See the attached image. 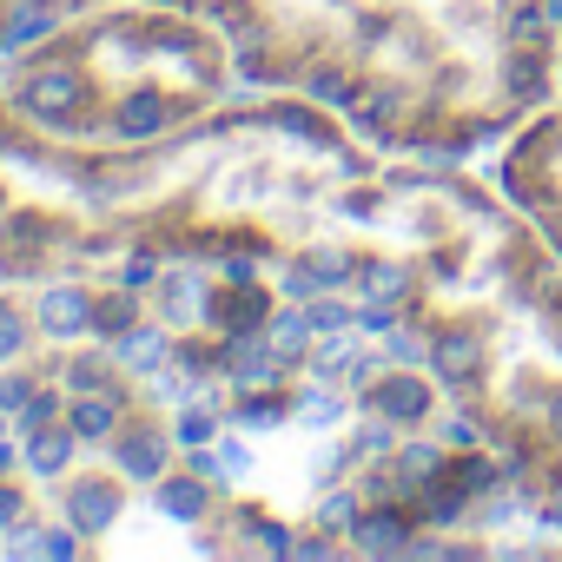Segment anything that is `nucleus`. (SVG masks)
<instances>
[{
    "mask_svg": "<svg viewBox=\"0 0 562 562\" xmlns=\"http://www.w3.org/2000/svg\"><path fill=\"white\" fill-rule=\"evenodd\" d=\"M74 443H80V430H74V424H41V430H27V470L60 476V470H67V457H74Z\"/></svg>",
    "mask_w": 562,
    "mask_h": 562,
    "instance_id": "nucleus-1",
    "label": "nucleus"
},
{
    "mask_svg": "<svg viewBox=\"0 0 562 562\" xmlns=\"http://www.w3.org/2000/svg\"><path fill=\"white\" fill-rule=\"evenodd\" d=\"M41 325H47L54 338H74L80 325H93V299H87V292H74V285H60V292H47V299H41Z\"/></svg>",
    "mask_w": 562,
    "mask_h": 562,
    "instance_id": "nucleus-2",
    "label": "nucleus"
},
{
    "mask_svg": "<svg viewBox=\"0 0 562 562\" xmlns=\"http://www.w3.org/2000/svg\"><path fill=\"white\" fill-rule=\"evenodd\" d=\"M120 470H126L133 483H159V470H166V437H159V430H133V437L120 443Z\"/></svg>",
    "mask_w": 562,
    "mask_h": 562,
    "instance_id": "nucleus-3",
    "label": "nucleus"
},
{
    "mask_svg": "<svg viewBox=\"0 0 562 562\" xmlns=\"http://www.w3.org/2000/svg\"><path fill=\"white\" fill-rule=\"evenodd\" d=\"M67 509H74V522H80V529H113V516H120V490H106V483L80 476Z\"/></svg>",
    "mask_w": 562,
    "mask_h": 562,
    "instance_id": "nucleus-4",
    "label": "nucleus"
},
{
    "mask_svg": "<svg viewBox=\"0 0 562 562\" xmlns=\"http://www.w3.org/2000/svg\"><path fill=\"white\" fill-rule=\"evenodd\" d=\"M74 100H80V80H74V74H41V80L27 87V113H34V120H67Z\"/></svg>",
    "mask_w": 562,
    "mask_h": 562,
    "instance_id": "nucleus-5",
    "label": "nucleus"
},
{
    "mask_svg": "<svg viewBox=\"0 0 562 562\" xmlns=\"http://www.w3.org/2000/svg\"><path fill=\"white\" fill-rule=\"evenodd\" d=\"M278 345H265V338H245V345H232V384L238 391H258V384H271L278 378V358H271Z\"/></svg>",
    "mask_w": 562,
    "mask_h": 562,
    "instance_id": "nucleus-6",
    "label": "nucleus"
},
{
    "mask_svg": "<svg viewBox=\"0 0 562 562\" xmlns=\"http://www.w3.org/2000/svg\"><path fill=\"white\" fill-rule=\"evenodd\" d=\"M378 411H384V417H404V424H417V417L430 411V391H424L417 378H391V384L378 391Z\"/></svg>",
    "mask_w": 562,
    "mask_h": 562,
    "instance_id": "nucleus-7",
    "label": "nucleus"
},
{
    "mask_svg": "<svg viewBox=\"0 0 562 562\" xmlns=\"http://www.w3.org/2000/svg\"><path fill=\"white\" fill-rule=\"evenodd\" d=\"M113 424H120V404H113L106 391H80V404H74V430H80V437H113Z\"/></svg>",
    "mask_w": 562,
    "mask_h": 562,
    "instance_id": "nucleus-8",
    "label": "nucleus"
},
{
    "mask_svg": "<svg viewBox=\"0 0 562 562\" xmlns=\"http://www.w3.org/2000/svg\"><path fill=\"white\" fill-rule=\"evenodd\" d=\"M159 126H166V100H159V93H139V100H126V106H120V133L153 139Z\"/></svg>",
    "mask_w": 562,
    "mask_h": 562,
    "instance_id": "nucleus-9",
    "label": "nucleus"
},
{
    "mask_svg": "<svg viewBox=\"0 0 562 562\" xmlns=\"http://www.w3.org/2000/svg\"><path fill=\"white\" fill-rule=\"evenodd\" d=\"M358 549L364 555H397L404 549V522L397 516H358Z\"/></svg>",
    "mask_w": 562,
    "mask_h": 562,
    "instance_id": "nucleus-10",
    "label": "nucleus"
},
{
    "mask_svg": "<svg viewBox=\"0 0 562 562\" xmlns=\"http://www.w3.org/2000/svg\"><path fill=\"white\" fill-rule=\"evenodd\" d=\"M120 358H126V371H159L166 364V338L159 331H126L120 338Z\"/></svg>",
    "mask_w": 562,
    "mask_h": 562,
    "instance_id": "nucleus-11",
    "label": "nucleus"
},
{
    "mask_svg": "<svg viewBox=\"0 0 562 562\" xmlns=\"http://www.w3.org/2000/svg\"><path fill=\"white\" fill-rule=\"evenodd\" d=\"M159 509L179 516V522H192V516L205 509V483H166V490H159Z\"/></svg>",
    "mask_w": 562,
    "mask_h": 562,
    "instance_id": "nucleus-12",
    "label": "nucleus"
},
{
    "mask_svg": "<svg viewBox=\"0 0 562 562\" xmlns=\"http://www.w3.org/2000/svg\"><path fill=\"white\" fill-rule=\"evenodd\" d=\"M166 312H172V318H199V312H205V285H199L192 271L166 285Z\"/></svg>",
    "mask_w": 562,
    "mask_h": 562,
    "instance_id": "nucleus-13",
    "label": "nucleus"
},
{
    "mask_svg": "<svg viewBox=\"0 0 562 562\" xmlns=\"http://www.w3.org/2000/svg\"><path fill=\"white\" fill-rule=\"evenodd\" d=\"M54 27V14L47 8H21V14H8V27H0V47H14V41H41Z\"/></svg>",
    "mask_w": 562,
    "mask_h": 562,
    "instance_id": "nucleus-14",
    "label": "nucleus"
},
{
    "mask_svg": "<svg viewBox=\"0 0 562 562\" xmlns=\"http://www.w3.org/2000/svg\"><path fill=\"white\" fill-rule=\"evenodd\" d=\"M318 325H312V312H285V318H271V345L278 351H305V338H312Z\"/></svg>",
    "mask_w": 562,
    "mask_h": 562,
    "instance_id": "nucleus-15",
    "label": "nucleus"
},
{
    "mask_svg": "<svg viewBox=\"0 0 562 562\" xmlns=\"http://www.w3.org/2000/svg\"><path fill=\"white\" fill-rule=\"evenodd\" d=\"M397 292H404V265H371V271H364V299L391 305Z\"/></svg>",
    "mask_w": 562,
    "mask_h": 562,
    "instance_id": "nucleus-16",
    "label": "nucleus"
},
{
    "mask_svg": "<svg viewBox=\"0 0 562 562\" xmlns=\"http://www.w3.org/2000/svg\"><path fill=\"white\" fill-rule=\"evenodd\" d=\"M397 470H404V490H424V483L437 476V450H424V443H411V450L397 457Z\"/></svg>",
    "mask_w": 562,
    "mask_h": 562,
    "instance_id": "nucleus-17",
    "label": "nucleus"
},
{
    "mask_svg": "<svg viewBox=\"0 0 562 562\" xmlns=\"http://www.w3.org/2000/svg\"><path fill=\"white\" fill-rule=\"evenodd\" d=\"M437 364H443L450 378H470V364H476V338H443V345H437Z\"/></svg>",
    "mask_w": 562,
    "mask_h": 562,
    "instance_id": "nucleus-18",
    "label": "nucleus"
},
{
    "mask_svg": "<svg viewBox=\"0 0 562 562\" xmlns=\"http://www.w3.org/2000/svg\"><path fill=\"white\" fill-rule=\"evenodd\" d=\"M212 411H179V443H212Z\"/></svg>",
    "mask_w": 562,
    "mask_h": 562,
    "instance_id": "nucleus-19",
    "label": "nucleus"
},
{
    "mask_svg": "<svg viewBox=\"0 0 562 562\" xmlns=\"http://www.w3.org/2000/svg\"><path fill=\"white\" fill-rule=\"evenodd\" d=\"M218 470H225L232 483H245V476H251V450H245V443H218Z\"/></svg>",
    "mask_w": 562,
    "mask_h": 562,
    "instance_id": "nucleus-20",
    "label": "nucleus"
},
{
    "mask_svg": "<svg viewBox=\"0 0 562 562\" xmlns=\"http://www.w3.org/2000/svg\"><path fill=\"white\" fill-rule=\"evenodd\" d=\"M27 345V325H21V312H0V358H14Z\"/></svg>",
    "mask_w": 562,
    "mask_h": 562,
    "instance_id": "nucleus-21",
    "label": "nucleus"
},
{
    "mask_svg": "<svg viewBox=\"0 0 562 562\" xmlns=\"http://www.w3.org/2000/svg\"><path fill=\"white\" fill-rule=\"evenodd\" d=\"M47 417H54V391H34V397L21 404V430H41Z\"/></svg>",
    "mask_w": 562,
    "mask_h": 562,
    "instance_id": "nucleus-22",
    "label": "nucleus"
},
{
    "mask_svg": "<svg viewBox=\"0 0 562 562\" xmlns=\"http://www.w3.org/2000/svg\"><path fill=\"white\" fill-rule=\"evenodd\" d=\"M318 516H325V529H358V503H351V496H331Z\"/></svg>",
    "mask_w": 562,
    "mask_h": 562,
    "instance_id": "nucleus-23",
    "label": "nucleus"
},
{
    "mask_svg": "<svg viewBox=\"0 0 562 562\" xmlns=\"http://www.w3.org/2000/svg\"><path fill=\"white\" fill-rule=\"evenodd\" d=\"M100 378H106V364H100V358H80V364L67 371V384H74V391H100Z\"/></svg>",
    "mask_w": 562,
    "mask_h": 562,
    "instance_id": "nucleus-24",
    "label": "nucleus"
},
{
    "mask_svg": "<svg viewBox=\"0 0 562 562\" xmlns=\"http://www.w3.org/2000/svg\"><path fill=\"white\" fill-rule=\"evenodd\" d=\"M351 318H358V312H345V305H331V299H325V305L312 312V325H318V331H345Z\"/></svg>",
    "mask_w": 562,
    "mask_h": 562,
    "instance_id": "nucleus-25",
    "label": "nucleus"
},
{
    "mask_svg": "<svg viewBox=\"0 0 562 562\" xmlns=\"http://www.w3.org/2000/svg\"><path fill=\"white\" fill-rule=\"evenodd\" d=\"M305 417H312V430H325V424H338V417H345V404H338V397H312V404H305Z\"/></svg>",
    "mask_w": 562,
    "mask_h": 562,
    "instance_id": "nucleus-26",
    "label": "nucleus"
},
{
    "mask_svg": "<svg viewBox=\"0 0 562 562\" xmlns=\"http://www.w3.org/2000/svg\"><path fill=\"white\" fill-rule=\"evenodd\" d=\"M318 271H285V299H318Z\"/></svg>",
    "mask_w": 562,
    "mask_h": 562,
    "instance_id": "nucleus-27",
    "label": "nucleus"
},
{
    "mask_svg": "<svg viewBox=\"0 0 562 562\" xmlns=\"http://www.w3.org/2000/svg\"><path fill=\"white\" fill-rule=\"evenodd\" d=\"M345 265H351V258H338V251H318V258H312L318 285H338V278H345Z\"/></svg>",
    "mask_w": 562,
    "mask_h": 562,
    "instance_id": "nucleus-28",
    "label": "nucleus"
},
{
    "mask_svg": "<svg viewBox=\"0 0 562 562\" xmlns=\"http://www.w3.org/2000/svg\"><path fill=\"white\" fill-rule=\"evenodd\" d=\"M238 424H245V430H271V424H278V404H245Z\"/></svg>",
    "mask_w": 562,
    "mask_h": 562,
    "instance_id": "nucleus-29",
    "label": "nucleus"
},
{
    "mask_svg": "<svg viewBox=\"0 0 562 562\" xmlns=\"http://www.w3.org/2000/svg\"><path fill=\"white\" fill-rule=\"evenodd\" d=\"M27 397H34V391H27L21 378H0V411H21Z\"/></svg>",
    "mask_w": 562,
    "mask_h": 562,
    "instance_id": "nucleus-30",
    "label": "nucleus"
},
{
    "mask_svg": "<svg viewBox=\"0 0 562 562\" xmlns=\"http://www.w3.org/2000/svg\"><path fill=\"white\" fill-rule=\"evenodd\" d=\"M120 285H126V292H139V285H153V265H146V258H133V265L120 271Z\"/></svg>",
    "mask_w": 562,
    "mask_h": 562,
    "instance_id": "nucleus-31",
    "label": "nucleus"
},
{
    "mask_svg": "<svg viewBox=\"0 0 562 562\" xmlns=\"http://www.w3.org/2000/svg\"><path fill=\"white\" fill-rule=\"evenodd\" d=\"M74 549H80V542H74V536H60V529H54V536H41V555H74Z\"/></svg>",
    "mask_w": 562,
    "mask_h": 562,
    "instance_id": "nucleus-32",
    "label": "nucleus"
},
{
    "mask_svg": "<svg viewBox=\"0 0 562 562\" xmlns=\"http://www.w3.org/2000/svg\"><path fill=\"white\" fill-rule=\"evenodd\" d=\"M8 522H21V496H14V490H0V529H8Z\"/></svg>",
    "mask_w": 562,
    "mask_h": 562,
    "instance_id": "nucleus-33",
    "label": "nucleus"
},
{
    "mask_svg": "<svg viewBox=\"0 0 562 562\" xmlns=\"http://www.w3.org/2000/svg\"><path fill=\"white\" fill-rule=\"evenodd\" d=\"M549 424H555V430H562V397H555V404H549Z\"/></svg>",
    "mask_w": 562,
    "mask_h": 562,
    "instance_id": "nucleus-34",
    "label": "nucleus"
},
{
    "mask_svg": "<svg viewBox=\"0 0 562 562\" xmlns=\"http://www.w3.org/2000/svg\"><path fill=\"white\" fill-rule=\"evenodd\" d=\"M555 529H562V496H555Z\"/></svg>",
    "mask_w": 562,
    "mask_h": 562,
    "instance_id": "nucleus-35",
    "label": "nucleus"
},
{
    "mask_svg": "<svg viewBox=\"0 0 562 562\" xmlns=\"http://www.w3.org/2000/svg\"><path fill=\"white\" fill-rule=\"evenodd\" d=\"M0 470H8V443H0Z\"/></svg>",
    "mask_w": 562,
    "mask_h": 562,
    "instance_id": "nucleus-36",
    "label": "nucleus"
},
{
    "mask_svg": "<svg viewBox=\"0 0 562 562\" xmlns=\"http://www.w3.org/2000/svg\"><path fill=\"white\" fill-rule=\"evenodd\" d=\"M555 245H562V225H555Z\"/></svg>",
    "mask_w": 562,
    "mask_h": 562,
    "instance_id": "nucleus-37",
    "label": "nucleus"
}]
</instances>
